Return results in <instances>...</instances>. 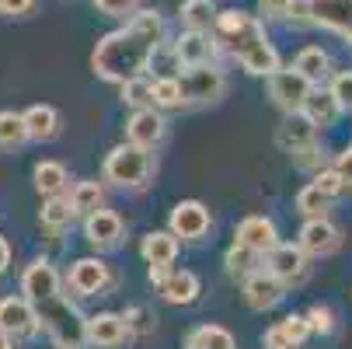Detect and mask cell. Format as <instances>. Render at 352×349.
<instances>
[{"label":"cell","instance_id":"obj_7","mask_svg":"<svg viewBox=\"0 0 352 349\" xmlns=\"http://www.w3.org/2000/svg\"><path fill=\"white\" fill-rule=\"evenodd\" d=\"M311 87L314 84L296 67H279V70L269 74V94L283 112H304V102H307Z\"/></svg>","mask_w":352,"mask_h":349},{"label":"cell","instance_id":"obj_14","mask_svg":"<svg viewBox=\"0 0 352 349\" xmlns=\"http://www.w3.org/2000/svg\"><path fill=\"white\" fill-rule=\"evenodd\" d=\"M0 332H8L11 339H28L38 332L35 308L25 297H0Z\"/></svg>","mask_w":352,"mask_h":349},{"label":"cell","instance_id":"obj_12","mask_svg":"<svg viewBox=\"0 0 352 349\" xmlns=\"http://www.w3.org/2000/svg\"><path fill=\"white\" fill-rule=\"evenodd\" d=\"M122 234H126L122 217L112 213V210H105V207H98L94 213L84 217V237L98 248V252H112V248H119L122 244Z\"/></svg>","mask_w":352,"mask_h":349},{"label":"cell","instance_id":"obj_4","mask_svg":"<svg viewBox=\"0 0 352 349\" xmlns=\"http://www.w3.org/2000/svg\"><path fill=\"white\" fill-rule=\"evenodd\" d=\"M178 87H182V102L185 105H210L220 102L227 91V77L217 63H203V67H182L178 74Z\"/></svg>","mask_w":352,"mask_h":349},{"label":"cell","instance_id":"obj_11","mask_svg":"<svg viewBox=\"0 0 352 349\" xmlns=\"http://www.w3.org/2000/svg\"><path fill=\"white\" fill-rule=\"evenodd\" d=\"M265 266L269 273L283 283V286H296L307 279V255L300 252V244H276L265 252Z\"/></svg>","mask_w":352,"mask_h":349},{"label":"cell","instance_id":"obj_8","mask_svg":"<svg viewBox=\"0 0 352 349\" xmlns=\"http://www.w3.org/2000/svg\"><path fill=\"white\" fill-rule=\"evenodd\" d=\"M168 224H171V234L182 237V241H203L213 227V217H210L206 203H199V199H182V203H175Z\"/></svg>","mask_w":352,"mask_h":349},{"label":"cell","instance_id":"obj_31","mask_svg":"<svg viewBox=\"0 0 352 349\" xmlns=\"http://www.w3.org/2000/svg\"><path fill=\"white\" fill-rule=\"evenodd\" d=\"M28 143V126L21 112H0V151H14Z\"/></svg>","mask_w":352,"mask_h":349},{"label":"cell","instance_id":"obj_44","mask_svg":"<svg viewBox=\"0 0 352 349\" xmlns=\"http://www.w3.org/2000/svg\"><path fill=\"white\" fill-rule=\"evenodd\" d=\"M262 342H265V349H293V342L283 335V328H279V325H272V328L265 332V339H262Z\"/></svg>","mask_w":352,"mask_h":349},{"label":"cell","instance_id":"obj_32","mask_svg":"<svg viewBox=\"0 0 352 349\" xmlns=\"http://www.w3.org/2000/svg\"><path fill=\"white\" fill-rule=\"evenodd\" d=\"M328 207H331V195L321 192L314 182L296 192V210L304 213L307 220H314V217H328Z\"/></svg>","mask_w":352,"mask_h":349},{"label":"cell","instance_id":"obj_42","mask_svg":"<svg viewBox=\"0 0 352 349\" xmlns=\"http://www.w3.org/2000/svg\"><path fill=\"white\" fill-rule=\"evenodd\" d=\"M35 8V0H0V14H11V18H21Z\"/></svg>","mask_w":352,"mask_h":349},{"label":"cell","instance_id":"obj_35","mask_svg":"<svg viewBox=\"0 0 352 349\" xmlns=\"http://www.w3.org/2000/svg\"><path fill=\"white\" fill-rule=\"evenodd\" d=\"M126 328H129V335H146V332H154V325H157V318L150 315V308H143V304H133V308H126Z\"/></svg>","mask_w":352,"mask_h":349},{"label":"cell","instance_id":"obj_9","mask_svg":"<svg viewBox=\"0 0 352 349\" xmlns=\"http://www.w3.org/2000/svg\"><path fill=\"white\" fill-rule=\"evenodd\" d=\"M171 53H175V63L178 67H203V63H213L220 45L213 39V32H195V28H185L175 42H171Z\"/></svg>","mask_w":352,"mask_h":349},{"label":"cell","instance_id":"obj_40","mask_svg":"<svg viewBox=\"0 0 352 349\" xmlns=\"http://www.w3.org/2000/svg\"><path fill=\"white\" fill-rule=\"evenodd\" d=\"M307 325H311V332H318V335H331V332H335V315H331V308L314 304V308L307 311Z\"/></svg>","mask_w":352,"mask_h":349},{"label":"cell","instance_id":"obj_38","mask_svg":"<svg viewBox=\"0 0 352 349\" xmlns=\"http://www.w3.org/2000/svg\"><path fill=\"white\" fill-rule=\"evenodd\" d=\"M94 8L102 11L105 18L126 21V18H133V14L140 11V0H94Z\"/></svg>","mask_w":352,"mask_h":349},{"label":"cell","instance_id":"obj_34","mask_svg":"<svg viewBox=\"0 0 352 349\" xmlns=\"http://www.w3.org/2000/svg\"><path fill=\"white\" fill-rule=\"evenodd\" d=\"M119 87H122V102H126V105H133V109H146V105H154V102H150V81H146L143 74H140V77L122 81Z\"/></svg>","mask_w":352,"mask_h":349},{"label":"cell","instance_id":"obj_33","mask_svg":"<svg viewBox=\"0 0 352 349\" xmlns=\"http://www.w3.org/2000/svg\"><path fill=\"white\" fill-rule=\"evenodd\" d=\"M255 266H258V255L251 252V248H244V244H237L234 241V248L223 255V269H227V276H234V279H244V276H251L255 273Z\"/></svg>","mask_w":352,"mask_h":349},{"label":"cell","instance_id":"obj_18","mask_svg":"<svg viewBox=\"0 0 352 349\" xmlns=\"http://www.w3.org/2000/svg\"><path fill=\"white\" fill-rule=\"evenodd\" d=\"M234 241L251 248L255 255H265L269 248L279 244V231H276V224L269 217H244L237 224V231H234Z\"/></svg>","mask_w":352,"mask_h":349},{"label":"cell","instance_id":"obj_47","mask_svg":"<svg viewBox=\"0 0 352 349\" xmlns=\"http://www.w3.org/2000/svg\"><path fill=\"white\" fill-rule=\"evenodd\" d=\"M0 349H14V339L8 332H0Z\"/></svg>","mask_w":352,"mask_h":349},{"label":"cell","instance_id":"obj_27","mask_svg":"<svg viewBox=\"0 0 352 349\" xmlns=\"http://www.w3.org/2000/svg\"><path fill=\"white\" fill-rule=\"evenodd\" d=\"M178 14H182V25H185V28H195V32H210L220 11H217V4H213V0H185Z\"/></svg>","mask_w":352,"mask_h":349},{"label":"cell","instance_id":"obj_48","mask_svg":"<svg viewBox=\"0 0 352 349\" xmlns=\"http://www.w3.org/2000/svg\"><path fill=\"white\" fill-rule=\"evenodd\" d=\"M56 349H80V346H56Z\"/></svg>","mask_w":352,"mask_h":349},{"label":"cell","instance_id":"obj_41","mask_svg":"<svg viewBox=\"0 0 352 349\" xmlns=\"http://www.w3.org/2000/svg\"><path fill=\"white\" fill-rule=\"evenodd\" d=\"M286 21H293L296 28H311V0H289L286 4Z\"/></svg>","mask_w":352,"mask_h":349},{"label":"cell","instance_id":"obj_2","mask_svg":"<svg viewBox=\"0 0 352 349\" xmlns=\"http://www.w3.org/2000/svg\"><path fill=\"white\" fill-rule=\"evenodd\" d=\"M21 297L35 308L38 328L56 339V346H80L84 342V315L63 293V279L49 259H35L21 273Z\"/></svg>","mask_w":352,"mask_h":349},{"label":"cell","instance_id":"obj_28","mask_svg":"<svg viewBox=\"0 0 352 349\" xmlns=\"http://www.w3.org/2000/svg\"><path fill=\"white\" fill-rule=\"evenodd\" d=\"M185 349H237V346H234V335L227 328H220V325H199L195 332H188Z\"/></svg>","mask_w":352,"mask_h":349},{"label":"cell","instance_id":"obj_24","mask_svg":"<svg viewBox=\"0 0 352 349\" xmlns=\"http://www.w3.org/2000/svg\"><path fill=\"white\" fill-rule=\"evenodd\" d=\"M74 207H70V195H45V203H42V210H38V220H42V227L45 231H63V227H70L74 224Z\"/></svg>","mask_w":352,"mask_h":349},{"label":"cell","instance_id":"obj_45","mask_svg":"<svg viewBox=\"0 0 352 349\" xmlns=\"http://www.w3.org/2000/svg\"><path fill=\"white\" fill-rule=\"evenodd\" d=\"M335 168H338V171L345 175V182L352 185V147H349V151H345V154L338 158V165H335Z\"/></svg>","mask_w":352,"mask_h":349},{"label":"cell","instance_id":"obj_46","mask_svg":"<svg viewBox=\"0 0 352 349\" xmlns=\"http://www.w3.org/2000/svg\"><path fill=\"white\" fill-rule=\"evenodd\" d=\"M8 266H11V244H8L4 234H0V276L8 273Z\"/></svg>","mask_w":352,"mask_h":349},{"label":"cell","instance_id":"obj_23","mask_svg":"<svg viewBox=\"0 0 352 349\" xmlns=\"http://www.w3.org/2000/svg\"><path fill=\"white\" fill-rule=\"evenodd\" d=\"M304 116L314 123V126H331L338 116H342V105L335 102V94L324 91V87H311L307 102H304Z\"/></svg>","mask_w":352,"mask_h":349},{"label":"cell","instance_id":"obj_29","mask_svg":"<svg viewBox=\"0 0 352 349\" xmlns=\"http://www.w3.org/2000/svg\"><path fill=\"white\" fill-rule=\"evenodd\" d=\"M70 207H74V213H94L98 207H105V189H102V182H77L74 185V192H70Z\"/></svg>","mask_w":352,"mask_h":349},{"label":"cell","instance_id":"obj_37","mask_svg":"<svg viewBox=\"0 0 352 349\" xmlns=\"http://www.w3.org/2000/svg\"><path fill=\"white\" fill-rule=\"evenodd\" d=\"M314 185H318L321 192H328L331 199H338V195L349 189V182H345V175H342L338 168H321V171L314 175Z\"/></svg>","mask_w":352,"mask_h":349},{"label":"cell","instance_id":"obj_15","mask_svg":"<svg viewBox=\"0 0 352 349\" xmlns=\"http://www.w3.org/2000/svg\"><path fill=\"white\" fill-rule=\"evenodd\" d=\"M286 286L269 273V269H255L251 276H244V301L251 311H272L283 301Z\"/></svg>","mask_w":352,"mask_h":349},{"label":"cell","instance_id":"obj_6","mask_svg":"<svg viewBox=\"0 0 352 349\" xmlns=\"http://www.w3.org/2000/svg\"><path fill=\"white\" fill-rule=\"evenodd\" d=\"M116 283H119V276H116L102 259H94V255L77 259V262L70 266V273H67V286H70L77 297H98V293H109Z\"/></svg>","mask_w":352,"mask_h":349},{"label":"cell","instance_id":"obj_13","mask_svg":"<svg viewBox=\"0 0 352 349\" xmlns=\"http://www.w3.org/2000/svg\"><path fill=\"white\" fill-rule=\"evenodd\" d=\"M129 339L126 318L116 311H102V315H91L84 318V342L98 346V349H116Z\"/></svg>","mask_w":352,"mask_h":349},{"label":"cell","instance_id":"obj_25","mask_svg":"<svg viewBox=\"0 0 352 349\" xmlns=\"http://www.w3.org/2000/svg\"><path fill=\"white\" fill-rule=\"evenodd\" d=\"M293 67L304 74L311 84H321V81L328 77V70H331V56L324 53L321 45H307V49H300V56H296Z\"/></svg>","mask_w":352,"mask_h":349},{"label":"cell","instance_id":"obj_5","mask_svg":"<svg viewBox=\"0 0 352 349\" xmlns=\"http://www.w3.org/2000/svg\"><path fill=\"white\" fill-rule=\"evenodd\" d=\"M150 283L157 286V293L164 297L168 304H195L199 293H203V283L192 269H161V266H150Z\"/></svg>","mask_w":352,"mask_h":349},{"label":"cell","instance_id":"obj_43","mask_svg":"<svg viewBox=\"0 0 352 349\" xmlns=\"http://www.w3.org/2000/svg\"><path fill=\"white\" fill-rule=\"evenodd\" d=\"M286 4H289V0H258V14L262 18H283L286 21Z\"/></svg>","mask_w":352,"mask_h":349},{"label":"cell","instance_id":"obj_19","mask_svg":"<svg viewBox=\"0 0 352 349\" xmlns=\"http://www.w3.org/2000/svg\"><path fill=\"white\" fill-rule=\"evenodd\" d=\"M318 136V126L304 116V112H286L279 133H276V143L283 147L286 154H296V151H304V147H311Z\"/></svg>","mask_w":352,"mask_h":349},{"label":"cell","instance_id":"obj_21","mask_svg":"<svg viewBox=\"0 0 352 349\" xmlns=\"http://www.w3.org/2000/svg\"><path fill=\"white\" fill-rule=\"evenodd\" d=\"M140 252L146 259V266H161L168 269L175 259H178V237L171 231H150L140 244Z\"/></svg>","mask_w":352,"mask_h":349},{"label":"cell","instance_id":"obj_20","mask_svg":"<svg viewBox=\"0 0 352 349\" xmlns=\"http://www.w3.org/2000/svg\"><path fill=\"white\" fill-rule=\"evenodd\" d=\"M237 63H241V70L244 74H251V77H269L272 70H279L283 63H279V53H276V45L269 42V35L265 39H258V42H251L248 49H241V53L234 56Z\"/></svg>","mask_w":352,"mask_h":349},{"label":"cell","instance_id":"obj_36","mask_svg":"<svg viewBox=\"0 0 352 349\" xmlns=\"http://www.w3.org/2000/svg\"><path fill=\"white\" fill-rule=\"evenodd\" d=\"M279 328H283V335L293 342V349L296 346H304L307 342V335H311V325H307V315H286L283 321H276Z\"/></svg>","mask_w":352,"mask_h":349},{"label":"cell","instance_id":"obj_3","mask_svg":"<svg viewBox=\"0 0 352 349\" xmlns=\"http://www.w3.org/2000/svg\"><path fill=\"white\" fill-rule=\"evenodd\" d=\"M102 175L109 185L116 189H143L154 175V158H150L146 147H136V143H119L116 151H109L105 165H102Z\"/></svg>","mask_w":352,"mask_h":349},{"label":"cell","instance_id":"obj_22","mask_svg":"<svg viewBox=\"0 0 352 349\" xmlns=\"http://www.w3.org/2000/svg\"><path fill=\"white\" fill-rule=\"evenodd\" d=\"M21 116H25V126H28V140L49 143V140L60 136V112L53 105H32Z\"/></svg>","mask_w":352,"mask_h":349},{"label":"cell","instance_id":"obj_39","mask_svg":"<svg viewBox=\"0 0 352 349\" xmlns=\"http://www.w3.org/2000/svg\"><path fill=\"white\" fill-rule=\"evenodd\" d=\"M328 91L335 94V102L342 105V112H352V70H342V74L331 81Z\"/></svg>","mask_w":352,"mask_h":349},{"label":"cell","instance_id":"obj_17","mask_svg":"<svg viewBox=\"0 0 352 349\" xmlns=\"http://www.w3.org/2000/svg\"><path fill=\"white\" fill-rule=\"evenodd\" d=\"M126 140L136 143V147H146V151H154V147L164 140V116L154 105L136 109L133 119L126 123Z\"/></svg>","mask_w":352,"mask_h":349},{"label":"cell","instance_id":"obj_1","mask_svg":"<svg viewBox=\"0 0 352 349\" xmlns=\"http://www.w3.org/2000/svg\"><path fill=\"white\" fill-rule=\"evenodd\" d=\"M161 45H164V18L157 11H136L133 18H126L122 28L109 32L94 45L91 70L109 84H122L150 70V60Z\"/></svg>","mask_w":352,"mask_h":349},{"label":"cell","instance_id":"obj_16","mask_svg":"<svg viewBox=\"0 0 352 349\" xmlns=\"http://www.w3.org/2000/svg\"><path fill=\"white\" fill-rule=\"evenodd\" d=\"M311 21L352 45V0H311Z\"/></svg>","mask_w":352,"mask_h":349},{"label":"cell","instance_id":"obj_10","mask_svg":"<svg viewBox=\"0 0 352 349\" xmlns=\"http://www.w3.org/2000/svg\"><path fill=\"white\" fill-rule=\"evenodd\" d=\"M296 244L307 259H324V255H335L342 248V231L328 217H314V220H307L304 227H300Z\"/></svg>","mask_w":352,"mask_h":349},{"label":"cell","instance_id":"obj_26","mask_svg":"<svg viewBox=\"0 0 352 349\" xmlns=\"http://www.w3.org/2000/svg\"><path fill=\"white\" fill-rule=\"evenodd\" d=\"M67 182H70V175H67V168L60 161H38L35 165V189H38V195H60L67 189Z\"/></svg>","mask_w":352,"mask_h":349},{"label":"cell","instance_id":"obj_30","mask_svg":"<svg viewBox=\"0 0 352 349\" xmlns=\"http://www.w3.org/2000/svg\"><path fill=\"white\" fill-rule=\"evenodd\" d=\"M150 102L154 109H182V87H178V77L175 74H164V77H154L150 81Z\"/></svg>","mask_w":352,"mask_h":349}]
</instances>
